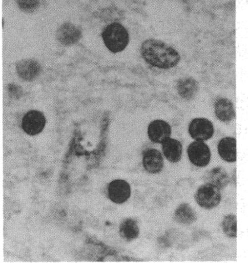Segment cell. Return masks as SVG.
Masks as SVG:
<instances>
[{
  "label": "cell",
  "instance_id": "1",
  "mask_svg": "<svg viewBox=\"0 0 248 263\" xmlns=\"http://www.w3.org/2000/svg\"><path fill=\"white\" fill-rule=\"evenodd\" d=\"M140 53L147 63L162 69L174 68L180 61V54L175 48L154 39L145 40L141 45Z\"/></svg>",
  "mask_w": 248,
  "mask_h": 263
},
{
  "label": "cell",
  "instance_id": "2",
  "mask_svg": "<svg viewBox=\"0 0 248 263\" xmlns=\"http://www.w3.org/2000/svg\"><path fill=\"white\" fill-rule=\"evenodd\" d=\"M102 37L105 46L113 53L122 52L130 41L128 30L118 23L110 24L105 28Z\"/></svg>",
  "mask_w": 248,
  "mask_h": 263
},
{
  "label": "cell",
  "instance_id": "3",
  "mask_svg": "<svg viewBox=\"0 0 248 263\" xmlns=\"http://www.w3.org/2000/svg\"><path fill=\"white\" fill-rule=\"evenodd\" d=\"M195 199L201 208L205 210L213 209L220 203V190L214 185L205 183L197 189Z\"/></svg>",
  "mask_w": 248,
  "mask_h": 263
},
{
  "label": "cell",
  "instance_id": "4",
  "mask_svg": "<svg viewBox=\"0 0 248 263\" xmlns=\"http://www.w3.org/2000/svg\"><path fill=\"white\" fill-rule=\"evenodd\" d=\"M187 155L191 163L198 167H205L210 163L211 153L204 141H195L187 148Z\"/></svg>",
  "mask_w": 248,
  "mask_h": 263
},
{
  "label": "cell",
  "instance_id": "5",
  "mask_svg": "<svg viewBox=\"0 0 248 263\" xmlns=\"http://www.w3.org/2000/svg\"><path fill=\"white\" fill-rule=\"evenodd\" d=\"M215 133L213 123L205 118H195L191 121L189 133L196 141H206L212 138Z\"/></svg>",
  "mask_w": 248,
  "mask_h": 263
},
{
  "label": "cell",
  "instance_id": "6",
  "mask_svg": "<svg viewBox=\"0 0 248 263\" xmlns=\"http://www.w3.org/2000/svg\"><path fill=\"white\" fill-rule=\"evenodd\" d=\"M46 119L42 112L38 110H30L25 114L22 120V128L28 135H37L43 130Z\"/></svg>",
  "mask_w": 248,
  "mask_h": 263
},
{
  "label": "cell",
  "instance_id": "7",
  "mask_svg": "<svg viewBox=\"0 0 248 263\" xmlns=\"http://www.w3.org/2000/svg\"><path fill=\"white\" fill-rule=\"evenodd\" d=\"M108 191L109 199L118 204L127 201L131 194L130 185L128 182L122 179H116L110 182Z\"/></svg>",
  "mask_w": 248,
  "mask_h": 263
},
{
  "label": "cell",
  "instance_id": "8",
  "mask_svg": "<svg viewBox=\"0 0 248 263\" xmlns=\"http://www.w3.org/2000/svg\"><path fill=\"white\" fill-rule=\"evenodd\" d=\"M171 125L163 120H155L150 123L148 134L150 140L154 143L162 144L171 138Z\"/></svg>",
  "mask_w": 248,
  "mask_h": 263
},
{
  "label": "cell",
  "instance_id": "9",
  "mask_svg": "<svg viewBox=\"0 0 248 263\" xmlns=\"http://www.w3.org/2000/svg\"><path fill=\"white\" fill-rule=\"evenodd\" d=\"M143 167L151 174L160 173L164 167V159L160 152L155 148L146 150L143 155Z\"/></svg>",
  "mask_w": 248,
  "mask_h": 263
},
{
  "label": "cell",
  "instance_id": "10",
  "mask_svg": "<svg viewBox=\"0 0 248 263\" xmlns=\"http://www.w3.org/2000/svg\"><path fill=\"white\" fill-rule=\"evenodd\" d=\"M82 36V32L78 27L72 23H65L57 31L59 42L64 45L70 46L77 43Z\"/></svg>",
  "mask_w": 248,
  "mask_h": 263
},
{
  "label": "cell",
  "instance_id": "11",
  "mask_svg": "<svg viewBox=\"0 0 248 263\" xmlns=\"http://www.w3.org/2000/svg\"><path fill=\"white\" fill-rule=\"evenodd\" d=\"M203 180L206 184L214 185L220 190H223L230 183V176L226 170L217 166L204 174Z\"/></svg>",
  "mask_w": 248,
  "mask_h": 263
},
{
  "label": "cell",
  "instance_id": "12",
  "mask_svg": "<svg viewBox=\"0 0 248 263\" xmlns=\"http://www.w3.org/2000/svg\"><path fill=\"white\" fill-rule=\"evenodd\" d=\"M215 113L222 122L229 123L235 117L234 104L229 99L220 98L215 103Z\"/></svg>",
  "mask_w": 248,
  "mask_h": 263
},
{
  "label": "cell",
  "instance_id": "13",
  "mask_svg": "<svg viewBox=\"0 0 248 263\" xmlns=\"http://www.w3.org/2000/svg\"><path fill=\"white\" fill-rule=\"evenodd\" d=\"M16 69L20 78L30 82L38 77L40 66L33 60H24L17 64Z\"/></svg>",
  "mask_w": 248,
  "mask_h": 263
},
{
  "label": "cell",
  "instance_id": "14",
  "mask_svg": "<svg viewBox=\"0 0 248 263\" xmlns=\"http://www.w3.org/2000/svg\"><path fill=\"white\" fill-rule=\"evenodd\" d=\"M177 90L181 98L191 100L194 99L199 92V83L191 77L183 78L179 79L177 83Z\"/></svg>",
  "mask_w": 248,
  "mask_h": 263
},
{
  "label": "cell",
  "instance_id": "15",
  "mask_svg": "<svg viewBox=\"0 0 248 263\" xmlns=\"http://www.w3.org/2000/svg\"><path fill=\"white\" fill-rule=\"evenodd\" d=\"M161 144L162 151L167 160L173 163L180 161L183 154V146L180 141L170 138Z\"/></svg>",
  "mask_w": 248,
  "mask_h": 263
},
{
  "label": "cell",
  "instance_id": "16",
  "mask_svg": "<svg viewBox=\"0 0 248 263\" xmlns=\"http://www.w3.org/2000/svg\"><path fill=\"white\" fill-rule=\"evenodd\" d=\"M140 228L137 220L129 217L121 221L119 226V234L126 241H132L138 238Z\"/></svg>",
  "mask_w": 248,
  "mask_h": 263
},
{
  "label": "cell",
  "instance_id": "17",
  "mask_svg": "<svg viewBox=\"0 0 248 263\" xmlns=\"http://www.w3.org/2000/svg\"><path fill=\"white\" fill-rule=\"evenodd\" d=\"M218 153L221 158L229 163H234L237 160L236 140L234 138L226 137L219 143Z\"/></svg>",
  "mask_w": 248,
  "mask_h": 263
},
{
  "label": "cell",
  "instance_id": "18",
  "mask_svg": "<svg viewBox=\"0 0 248 263\" xmlns=\"http://www.w3.org/2000/svg\"><path fill=\"white\" fill-rule=\"evenodd\" d=\"M174 219L178 223L190 225L197 220L196 212L187 203L180 204L176 210Z\"/></svg>",
  "mask_w": 248,
  "mask_h": 263
},
{
  "label": "cell",
  "instance_id": "19",
  "mask_svg": "<svg viewBox=\"0 0 248 263\" xmlns=\"http://www.w3.org/2000/svg\"><path fill=\"white\" fill-rule=\"evenodd\" d=\"M222 228L224 234L231 238L237 237V217L230 214L225 216L222 221Z\"/></svg>",
  "mask_w": 248,
  "mask_h": 263
},
{
  "label": "cell",
  "instance_id": "20",
  "mask_svg": "<svg viewBox=\"0 0 248 263\" xmlns=\"http://www.w3.org/2000/svg\"><path fill=\"white\" fill-rule=\"evenodd\" d=\"M17 2L20 8L26 11H33L39 4V0H17Z\"/></svg>",
  "mask_w": 248,
  "mask_h": 263
}]
</instances>
